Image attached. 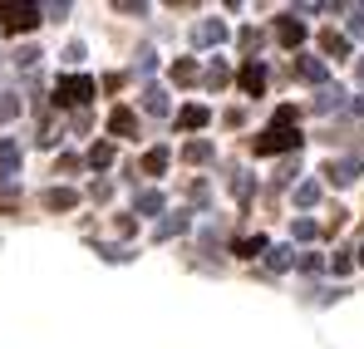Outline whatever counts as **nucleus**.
<instances>
[{"label": "nucleus", "mask_w": 364, "mask_h": 349, "mask_svg": "<svg viewBox=\"0 0 364 349\" xmlns=\"http://www.w3.org/2000/svg\"><path fill=\"white\" fill-rule=\"evenodd\" d=\"M89 94H94V84H89V79H64V84H60V99H64V104H84Z\"/></svg>", "instance_id": "f03ea898"}, {"label": "nucleus", "mask_w": 364, "mask_h": 349, "mask_svg": "<svg viewBox=\"0 0 364 349\" xmlns=\"http://www.w3.org/2000/svg\"><path fill=\"white\" fill-rule=\"evenodd\" d=\"M325 50H330V55H335V59H340V55H350V45H345L340 35H325Z\"/></svg>", "instance_id": "39448f33"}, {"label": "nucleus", "mask_w": 364, "mask_h": 349, "mask_svg": "<svg viewBox=\"0 0 364 349\" xmlns=\"http://www.w3.org/2000/svg\"><path fill=\"white\" fill-rule=\"evenodd\" d=\"M301 25H296V20H286V25H281V45H301Z\"/></svg>", "instance_id": "20e7f679"}, {"label": "nucleus", "mask_w": 364, "mask_h": 349, "mask_svg": "<svg viewBox=\"0 0 364 349\" xmlns=\"http://www.w3.org/2000/svg\"><path fill=\"white\" fill-rule=\"evenodd\" d=\"M360 79H364V64H360Z\"/></svg>", "instance_id": "423d86ee"}, {"label": "nucleus", "mask_w": 364, "mask_h": 349, "mask_svg": "<svg viewBox=\"0 0 364 349\" xmlns=\"http://www.w3.org/2000/svg\"><path fill=\"white\" fill-rule=\"evenodd\" d=\"M0 20H5L10 30H30V25L40 20V10H15V5H10V10H0Z\"/></svg>", "instance_id": "7ed1b4c3"}, {"label": "nucleus", "mask_w": 364, "mask_h": 349, "mask_svg": "<svg viewBox=\"0 0 364 349\" xmlns=\"http://www.w3.org/2000/svg\"><path fill=\"white\" fill-rule=\"evenodd\" d=\"M296 143H301V133H296L291 123H281V128L271 123V133H266L256 148H261V153H286V148H296Z\"/></svg>", "instance_id": "f257e3e1"}]
</instances>
